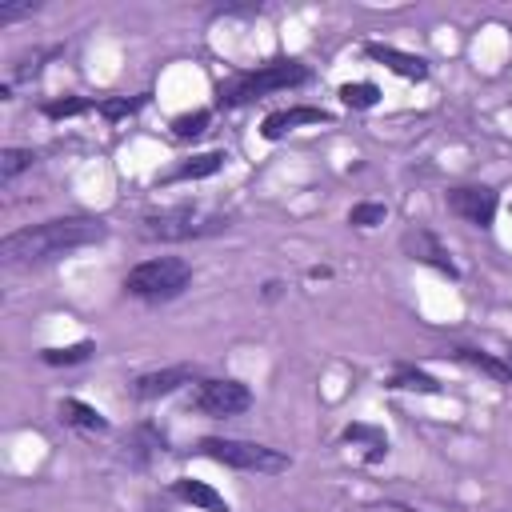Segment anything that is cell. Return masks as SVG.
I'll list each match as a JSON object with an SVG mask.
<instances>
[{"label": "cell", "mask_w": 512, "mask_h": 512, "mask_svg": "<svg viewBox=\"0 0 512 512\" xmlns=\"http://www.w3.org/2000/svg\"><path fill=\"white\" fill-rule=\"evenodd\" d=\"M108 236L104 220H88V216H56L44 224H28L20 232H8L0 240V260L4 264H44L56 260L72 248H88L100 244Z\"/></svg>", "instance_id": "6da1fadb"}, {"label": "cell", "mask_w": 512, "mask_h": 512, "mask_svg": "<svg viewBox=\"0 0 512 512\" xmlns=\"http://www.w3.org/2000/svg\"><path fill=\"white\" fill-rule=\"evenodd\" d=\"M188 280H192V268H188L180 256H156V260L136 264V268L124 276V292L136 296V300L160 304V300L180 296V292L188 288Z\"/></svg>", "instance_id": "7a4b0ae2"}, {"label": "cell", "mask_w": 512, "mask_h": 512, "mask_svg": "<svg viewBox=\"0 0 512 512\" xmlns=\"http://www.w3.org/2000/svg\"><path fill=\"white\" fill-rule=\"evenodd\" d=\"M308 80V68L296 64V60H276V64H264L256 72H244L236 76L228 88H220V104H244V100H256L264 92H280V88H296Z\"/></svg>", "instance_id": "3957f363"}, {"label": "cell", "mask_w": 512, "mask_h": 512, "mask_svg": "<svg viewBox=\"0 0 512 512\" xmlns=\"http://www.w3.org/2000/svg\"><path fill=\"white\" fill-rule=\"evenodd\" d=\"M200 452L228 464V468H244V472H284L292 464L276 448H264V444H252V440H228V436H204Z\"/></svg>", "instance_id": "277c9868"}, {"label": "cell", "mask_w": 512, "mask_h": 512, "mask_svg": "<svg viewBox=\"0 0 512 512\" xmlns=\"http://www.w3.org/2000/svg\"><path fill=\"white\" fill-rule=\"evenodd\" d=\"M220 228H228L224 216H200V212H192V208L184 204V208L148 216L140 232H144L148 240H188V236H208V232H220Z\"/></svg>", "instance_id": "5b68a950"}, {"label": "cell", "mask_w": 512, "mask_h": 512, "mask_svg": "<svg viewBox=\"0 0 512 512\" xmlns=\"http://www.w3.org/2000/svg\"><path fill=\"white\" fill-rule=\"evenodd\" d=\"M248 404H252V392L240 380H204L196 388V408L208 416H236Z\"/></svg>", "instance_id": "8992f818"}, {"label": "cell", "mask_w": 512, "mask_h": 512, "mask_svg": "<svg viewBox=\"0 0 512 512\" xmlns=\"http://www.w3.org/2000/svg\"><path fill=\"white\" fill-rule=\"evenodd\" d=\"M448 208H452L456 216H464L468 224H476V228H492L496 192H492V188H480V184H464V188H452V192H448Z\"/></svg>", "instance_id": "52a82bcc"}, {"label": "cell", "mask_w": 512, "mask_h": 512, "mask_svg": "<svg viewBox=\"0 0 512 512\" xmlns=\"http://www.w3.org/2000/svg\"><path fill=\"white\" fill-rule=\"evenodd\" d=\"M192 380H196V368H192V364L156 368V372H144V376L132 380V396H136V400H160V396H168V392H176V388H184V384H192Z\"/></svg>", "instance_id": "ba28073f"}, {"label": "cell", "mask_w": 512, "mask_h": 512, "mask_svg": "<svg viewBox=\"0 0 512 512\" xmlns=\"http://www.w3.org/2000/svg\"><path fill=\"white\" fill-rule=\"evenodd\" d=\"M364 56L376 60V64H384V68H392V72L404 76V80H424V76H428V60H424V56L400 52V48H392V44H364Z\"/></svg>", "instance_id": "9c48e42d"}, {"label": "cell", "mask_w": 512, "mask_h": 512, "mask_svg": "<svg viewBox=\"0 0 512 512\" xmlns=\"http://www.w3.org/2000/svg\"><path fill=\"white\" fill-rule=\"evenodd\" d=\"M328 120H332V116H328L324 108H308V104H296V108H280V112H272V116L264 120L260 136H264V140H280L284 132L300 128V124H328Z\"/></svg>", "instance_id": "30bf717a"}, {"label": "cell", "mask_w": 512, "mask_h": 512, "mask_svg": "<svg viewBox=\"0 0 512 512\" xmlns=\"http://www.w3.org/2000/svg\"><path fill=\"white\" fill-rule=\"evenodd\" d=\"M404 252L412 256V260H420V264H432L436 272H444V276H456V264H452V256L440 248V240L432 236V232H404Z\"/></svg>", "instance_id": "8fae6325"}, {"label": "cell", "mask_w": 512, "mask_h": 512, "mask_svg": "<svg viewBox=\"0 0 512 512\" xmlns=\"http://www.w3.org/2000/svg\"><path fill=\"white\" fill-rule=\"evenodd\" d=\"M172 496L184 500V504H192V508H204V512H232L228 500H224L216 488H208L204 480H192V476L172 480Z\"/></svg>", "instance_id": "7c38bea8"}, {"label": "cell", "mask_w": 512, "mask_h": 512, "mask_svg": "<svg viewBox=\"0 0 512 512\" xmlns=\"http://www.w3.org/2000/svg\"><path fill=\"white\" fill-rule=\"evenodd\" d=\"M60 420L72 424V428H84V432H104V428H108V420H104L92 404H84V400H76V396H64V400H60Z\"/></svg>", "instance_id": "4fadbf2b"}, {"label": "cell", "mask_w": 512, "mask_h": 512, "mask_svg": "<svg viewBox=\"0 0 512 512\" xmlns=\"http://www.w3.org/2000/svg\"><path fill=\"white\" fill-rule=\"evenodd\" d=\"M220 164H224V152H200V156L184 160L180 168H172V172L164 176V184H172V180H200V176H212V172H220Z\"/></svg>", "instance_id": "5bb4252c"}, {"label": "cell", "mask_w": 512, "mask_h": 512, "mask_svg": "<svg viewBox=\"0 0 512 512\" xmlns=\"http://www.w3.org/2000/svg\"><path fill=\"white\" fill-rule=\"evenodd\" d=\"M452 356L464 360V364H472V368H480L484 376H492V380H500V384H512L508 364L496 360V356H488V352H480V348H452Z\"/></svg>", "instance_id": "9a60e30c"}, {"label": "cell", "mask_w": 512, "mask_h": 512, "mask_svg": "<svg viewBox=\"0 0 512 512\" xmlns=\"http://www.w3.org/2000/svg\"><path fill=\"white\" fill-rule=\"evenodd\" d=\"M340 100L348 108H372L380 100V88L368 84V80H356V84H340Z\"/></svg>", "instance_id": "2e32d148"}, {"label": "cell", "mask_w": 512, "mask_h": 512, "mask_svg": "<svg viewBox=\"0 0 512 512\" xmlns=\"http://www.w3.org/2000/svg\"><path fill=\"white\" fill-rule=\"evenodd\" d=\"M32 160H36L32 148H4V152H0V180L8 184V180L20 176L24 168H32Z\"/></svg>", "instance_id": "e0dca14e"}, {"label": "cell", "mask_w": 512, "mask_h": 512, "mask_svg": "<svg viewBox=\"0 0 512 512\" xmlns=\"http://www.w3.org/2000/svg\"><path fill=\"white\" fill-rule=\"evenodd\" d=\"M392 388H412V392H428V396H440V392H444L440 380H432L428 372H412V368L396 372V376H392Z\"/></svg>", "instance_id": "ac0fdd59"}, {"label": "cell", "mask_w": 512, "mask_h": 512, "mask_svg": "<svg viewBox=\"0 0 512 512\" xmlns=\"http://www.w3.org/2000/svg\"><path fill=\"white\" fill-rule=\"evenodd\" d=\"M204 128H208V108H196V112H184V116H176V120H172V132H176L180 140L200 136Z\"/></svg>", "instance_id": "d6986e66"}, {"label": "cell", "mask_w": 512, "mask_h": 512, "mask_svg": "<svg viewBox=\"0 0 512 512\" xmlns=\"http://www.w3.org/2000/svg\"><path fill=\"white\" fill-rule=\"evenodd\" d=\"M88 108H92L88 100L64 96V100H48V104H44V116H48V120H64V116H80V112H88Z\"/></svg>", "instance_id": "ffe728a7"}, {"label": "cell", "mask_w": 512, "mask_h": 512, "mask_svg": "<svg viewBox=\"0 0 512 512\" xmlns=\"http://www.w3.org/2000/svg\"><path fill=\"white\" fill-rule=\"evenodd\" d=\"M88 352H92V344L80 340L72 348H44L40 356H44V364H76V360H88Z\"/></svg>", "instance_id": "44dd1931"}, {"label": "cell", "mask_w": 512, "mask_h": 512, "mask_svg": "<svg viewBox=\"0 0 512 512\" xmlns=\"http://www.w3.org/2000/svg\"><path fill=\"white\" fill-rule=\"evenodd\" d=\"M384 220H388L384 204H356L348 212V224H356V228H372V224H384Z\"/></svg>", "instance_id": "7402d4cb"}, {"label": "cell", "mask_w": 512, "mask_h": 512, "mask_svg": "<svg viewBox=\"0 0 512 512\" xmlns=\"http://www.w3.org/2000/svg\"><path fill=\"white\" fill-rule=\"evenodd\" d=\"M140 104H144L140 96H136V100H104V104H100V116H108V120H124V116H132Z\"/></svg>", "instance_id": "603a6c76"}, {"label": "cell", "mask_w": 512, "mask_h": 512, "mask_svg": "<svg viewBox=\"0 0 512 512\" xmlns=\"http://www.w3.org/2000/svg\"><path fill=\"white\" fill-rule=\"evenodd\" d=\"M28 12H32V4H0V24H8L16 16H28Z\"/></svg>", "instance_id": "cb8c5ba5"}, {"label": "cell", "mask_w": 512, "mask_h": 512, "mask_svg": "<svg viewBox=\"0 0 512 512\" xmlns=\"http://www.w3.org/2000/svg\"><path fill=\"white\" fill-rule=\"evenodd\" d=\"M504 364H508V372H512V348H508V356H504Z\"/></svg>", "instance_id": "d4e9b609"}]
</instances>
